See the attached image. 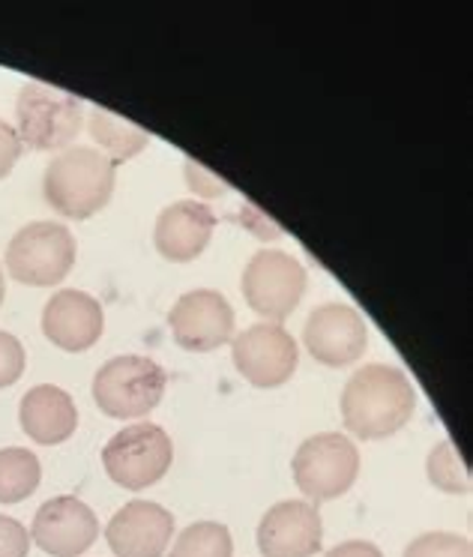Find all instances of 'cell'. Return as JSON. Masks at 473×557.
Masks as SVG:
<instances>
[{
	"label": "cell",
	"mask_w": 473,
	"mask_h": 557,
	"mask_svg": "<svg viewBox=\"0 0 473 557\" xmlns=\"http://www.w3.org/2000/svg\"><path fill=\"white\" fill-rule=\"evenodd\" d=\"M416 393L408 375L387 363L357 369L341 393L345 429L360 441H381L411 423Z\"/></svg>",
	"instance_id": "cell-1"
},
{
	"label": "cell",
	"mask_w": 473,
	"mask_h": 557,
	"mask_svg": "<svg viewBox=\"0 0 473 557\" xmlns=\"http://www.w3.org/2000/svg\"><path fill=\"white\" fill-rule=\"evenodd\" d=\"M117 169L97 147H66L61 157L51 159L42 177V195L61 216L85 222L97 216L111 201Z\"/></svg>",
	"instance_id": "cell-2"
},
{
	"label": "cell",
	"mask_w": 473,
	"mask_h": 557,
	"mask_svg": "<svg viewBox=\"0 0 473 557\" xmlns=\"http://www.w3.org/2000/svg\"><path fill=\"white\" fill-rule=\"evenodd\" d=\"M15 133L30 150H63L73 145L85 126V102L61 87L30 82L15 102Z\"/></svg>",
	"instance_id": "cell-3"
},
{
	"label": "cell",
	"mask_w": 473,
	"mask_h": 557,
	"mask_svg": "<svg viewBox=\"0 0 473 557\" xmlns=\"http://www.w3.org/2000/svg\"><path fill=\"white\" fill-rule=\"evenodd\" d=\"M165 369L138 354L114 357L94 377V401L111 420H138L157 408L165 396Z\"/></svg>",
	"instance_id": "cell-4"
},
{
	"label": "cell",
	"mask_w": 473,
	"mask_h": 557,
	"mask_svg": "<svg viewBox=\"0 0 473 557\" xmlns=\"http://www.w3.org/2000/svg\"><path fill=\"white\" fill-rule=\"evenodd\" d=\"M73 231L61 222H30L7 246V270L15 282L34 288H54L73 273Z\"/></svg>",
	"instance_id": "cell-5"
},
{
	"label": "cell",
	"mask_w": 473,
	"mask_h": 557,
	"mask_svg": "<svg viewBox=\"0 0 473 557\" xmlns=\"http://www.w3.org/2000/svg\"><path fill=\"white\" fill-rule=\"evenodd\" d=\"M174 444L157 423H133L111 437L102 449V465L111 480L129 492L159 483L171 471Z\"/></svg>",
	"instance_id": "cell-6"
},
{
	"label": "cell",
	"mask_w": 473,
	"mask_h": 557,
	"mask_svg": "<svg viewBox=\"0 0 473 557\" xmlns=\"http://www.w3.org/2000/svg\"><path fill=\"white\" fill-rule=\"evenodd\" d=\"M291 471L294 483L309 500H333L357 483L360 453L348 435L324 432L300 444Z\"/></svg>",
	"instance_id": "cell-7"
},
{
	"label": "cell",
	"mask_w": 473,
	"mask_h": 557,
	"mask_svg": "<svg viewBox=\"0 0 473 557\" xmlns=\"http://www.w3.org/2000/svg\"><path fill=\"white\" fill-rule=\"evenodd\" d=\"M240 285L252 312L267 318V324H282L303 300L306 267L288 252L261 249L249 258Z\"/></svg>",
	"instance_id": "cell-8"
},
{
	"label": "cell",
	"mask_w": 473,
	"mask_h": 557,
	"mask_svg": "<svg viewBox=\"0 0 473 557\" xmlns=\"http://www.w3.org/2000/svg\"><path fill=\"white\" fill-rule=\"evenodd\" d=\"M231 357L237 372L252 387L273 389L288 384L300 363V348L282 324H256L231 339Z\"/></svg>",
	"instance_id": "cell-9"
},
{
	"label": "cell",
	"mask_w": 473,
	"mask_h": 557,
	"mask_svg": "<svg viewBox=\"0 0 473 557\" xmlns=\"http://www.w3.org/2000/svg\"><path fill=\"white\" fill-rule=\"evenodd\" d=\"M306 351L329 369L357 363L369 348L363 315L348 304H324L309 315L303 327Z\"/></svg>",
	"instance_id": "cell-10"
},
{
	"label": "cell",
	"mask_w": 473,
	"mask_h": 557,
	"mask_svg": "<svg viewBox=\"0 0 473 557\" xmlns=\"http://www.w3.org/2000/svg\"><path fill=\"white\" fill-rule=\"evenodd\" d=\"M169 324L183 351L210 354L234 339V309L222 294L210 288L183 294L171 309Z\"/></svg>",
	"instance_id": "cell-11"
},
{
	"label": "cell",
	"mask_w": 473,
	"mask_h": 557,
	"mask_svg": "<svg viewBox=\"0 0 473 557\" xmlns=\"http://www.w3.org/2000/svg\"><path fill=\"white\" fill-rule=\"evenodd\" d=\"M99 519L85 500L61 495L37 509L30 540L51 557H78L97 543Z\"/></svg>",
	"instance_id": "cell-12"
},
{
	"label": "cell",
	"mask_w": 473,
	"mask_h": 557,
	"mask_svg": "<svg viewBox=\"0 0 473 557\" xmlns=\"http://www.w3.org/2000/svg\"><path fill=\"white\" fill-rule=\"evenodd\" d=\"M324 543V521L315 504L282 500L258 524V548L264 557H315Z\"/></svg>",
	"instance_id": "cell-13"
},
{
	"label": "cell",
	"mask_w": 473,
	"mask_h": 557,
	"mask_svg": "<svg viewBox=\"0 0 473 557\" xmlns=\"http://www.w3.org/2000/svg\"><path fill=\"white\" fill-rule=\"evenodd\" d=\"M174 516L153 500H129L111 516L105 528L111 552L117 557H162L169 552Z\"/></svg>",
	"instance_id": "cell-14"
},
{
	"label": "cell",
	"mask_w": 473,
	"mask_h": 557,
	"mask_svg": "<svg viewBox=\"0 0 473 557\" xmlns=\"http://www.w3.org/2000/svg\"><path fill=\"white\" fill-rule=\"evenodd\" d=\"M105 330V312L97 297L63 288L42 309V333L61 351L78 354L94 348Z\"/></svg>",
	"instance_id": "cell-15"
},
{
	"label": "cell",
	"mask_w": 473,
	"mask_h": 557,
	"mask_svg": "<svg viewBox=\"0 0 473 557\" xmlns=\"http://www.w3.org/2000/svg\"><path fill=\"white\" fill-rule=\"evenodd\" d=\"M213 231H216V213L201 201L186 198V201H174L159 213L153 243L165 261L186 264L204 252Z\"/></svg>",
	"instance_id": "cell-16"
},
{
	"label": "cell",
	"mask_w": 473,
	"mask_h": 557,
	"mask_svg": "<svg viewBox=\"0 0 473 557\" xmlns=\"http://www.w3.org/2000/svg\"><path fill=\"white\" fill-rule=\"evenodd\" d=\"M18 420H22V429L30 441H37L42 447H54V444H63L75 435L78 408H75L73 396L66 389L54 387V384H39V387L25 393L22 408H18Z\"/></svg>",
	"instance_id": "cell-17"
},
{
	"label": "cell",
	"mask_w": 473,
	"mask_h": 557,
	"mask_svg": "<svg viewBox=\"0 0 473 557\" xmlns=\"http://www.w3.org/2000/svg\"><path fill=\"white\" fill-rule=\"evenodd\" d=\"M85 121L87 129H90V138L99 145V153L109 157L114 165L138 157V153L147 150V145H150V135H147L141 126L123 121V117H117V114L109 109L94 106V109L87 111Z\"/></svg>",
	"instance_id": "cell-18"
},
{
	"label": "cell",
	"mask_w": 473,
	"mask_h": 557,
	"mask_svg": "<svg viewBox=\"0 0 473 557\" xmlns=\"http://www.w3.org/2000/svg\"><path fill=\"white\" fill-rule=\"evenodd\" d=\"M42 468L25 447L0 449V504H18L39 488Z\"/></svg>",
	"instance_id": "cell-19"
},
{
	"label": "cell",
	"mask_w": 473,
	"mask_h": 557,
	"mask_svg": "<svg viewBox=\"0 0 473 557\" xmlns=\"http://www.w3.org/2000/svg\"><path fill=\"white\" fill-rule=\"evenodd\" d=\"M169 557H234V543L225 524L195 521L177 536Z\"/></svg>",
	"instance_id": "cell-20"
},
{
	"label": "cell",
	"mask_w": 473,
	"mask_h": 557,
	"mask_svg": "<svg viewBox=\"0 0 473 557\" xmlns=\"http://www.w3.org/2000/svg\"><path fill=\"white\" fill-rule=\"evenodd\" d=\"M425 471H428L432 485L447 492V495H468L471 492V471H468V465H464L452 441H440L437 447H432Z\"/></svg>",
	"instance_id": "cell-21"
},
{
	"label": "cell",
	"mask_w": 473,
	"mask_h": 557,
	"mask_svg": "<svg viewBox=\"0 0 473 557\" xmlns=\"http://www.w3.org/2000/svg\"><path fill=\"white\" fill-rule=\"evenodd\" d=\"M404 557H471V543L449 531H432L416 536L408 548Z\"/></svg>",
	"instance_id": "cell-22"
},
{
	"label": "cell",
	"mask_w": 473,
	"mask_h": 557,
	"mask_svg": "<svg viewBox=\"0 0 473 557\" xmlns=\"http://www.w3.org/2000/svg\"><path fill=\"white\" fill-rule=\"evenodd\" d=\"M25 348L13 333L0 330V389L13 387L18 377L25 375Z\"/></svg>",
	"instance_id": "cell-23"
},
{
	"label": "cell",
	"mask_w": 473,
	"mask_h": 557,
	"mask_svg": "<svg viewBox=\"0 0 473 557\" xmlns=\"http://www.w3.org/2000/svg\"><path fill=\"white\" fill-rule=\"evenodd\" d=\"M183 165H186V183H189V189L195 195H201V198H222V195L231 193V186L225 181H219L216 174H210V171L201 165V162H195V159H183Z\"/></svg>",
	"instance_id": "cell-24"
},
{
	"label": "cell",
	"mask_w": 473,
	"mask_h": 557,
	"mask_svg": "<svg viewBox=\"0 0 473 557\" xmlns=\"http://www.w3.org/2000/svg\"><path fill=\"white\" fill-rule=\"evenodd\" d=\"M30 533L22 521L0 516V557H27Z\"/></svg>",
	"instance_id": "cell-25"
},
{
	"label": "cell",
	"mask_w": 473,
	"mask_h": 557,
	"mask_svg": "<svg viewBox=\"0 0 473 557\" xmlns=\"http://www.w3.org/2000/svg\"><path fill=\"white\" fill-rule=\"evenodd\" d=\"M22 138L15 133V126H10L7 121H0V181L10 177V171L15 169V162L22 157Z\"/></svg>",
	"instance_id": "cell-26"
},
{
	"label": "cell",
	"mask_w": 473,
	"mask_h": 557,
	"mask_svg": "<svg viewBox=\"0 0 473 557\" xmlns=\"http://www.w3.org/2000/svg\"><path fill=\"white\" fill-rule=\"evenodd\" d=\"M240 225L252 231L258 240H279L282 237L279 225H276V222H270V219L264 216L256 205H244V210H240Z\"/></svg>",
	"instance_id": "cell-27"
},
{
	"label": "cell",
	"mask_w": 473,
	"mask_h": 557,
	"mask_svg": "<svg viewBox=\"0 0 473 557\" xmlns=\"http://www.w3.org/2000/svg\"><path fill=\"white\" fill-rule=\"evenodd\" d=\"M327 557H384V552H381L375 543L348 540V543H339L333 552H327Z\"/></svg>",
	"instance_id": "cell-28"
},
{
	"label": "cell",
	"mask_w": 473,
	"mask_h": 557,
	"mask_svg": "<svg viewBox=\"0 0 473 557\" xmlns=\"http://www.w3.org/2000/svg\"><path fill=\"white\" fill-rule=\"evenodd\" d=\"M3 297H7V282H3V270H0V306H3Z\"/></svg>",
	"instance_id": "cell-29"
}]
</instances>
